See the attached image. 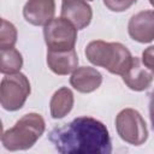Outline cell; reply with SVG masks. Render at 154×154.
<instances>
[{
    "mask_svg": "<svg viewBox=\"0 0 154 154\" xmlns=\"http://www.w3.org/2000/svg\"><path fill=\"white\" fill-rule=\"evenodd\" d=\"M55 13L54 0H28L23 7L25 20L32 25H47Z\"/></svg>",
    "mask_w": 154,
    "mask_h": 154,
    "instance_id": "9c48e42d",
    "label": "cell"
},
{
    "mask_svg": "<svg viewBox=\"0 0 154 154\" xmlns=\"http://www.w3.org/2000/svg\"><path fill=\"white\" fill-rule=\"evenodd\" d=\"M47 64L48 67L57 75L64 76L73 72L78 65V57L75 51H52L48 49L47 52Z\"/></svg>",
    "mask_w": 154,
    "mask_h": 154,
    "instance_id": "8fae6325",
    "label": "cell"
},
{
    "mask_svg": "<svg viewBox=\"0 0 154 154\" xmlns=\"http://www.w3.org/2000/svg\"><path fill=\"white\" fill-rule=\"evenodd\" d=\"M149 2H150V5L154 7V0H149Z\"/></svg>",
    "mask_w": 154,
    "mask_h": 154,
    "instance_id": "d6986e66",
    "label": "cell"
},
{
    "mask_svg": "<svg viewBox=\"0 0 154 154\" xmlns=\"http://www.w3.org/2000/svg\"><path fill=\"white\" fill-rule=\"evenodd\" d=\"M43 36L48 49L67 51L75 48L77 40V29L67 19L53 18L43 29Z\"/></svg>",
    "mask_w": 154,
    "mask_h": 154,
    "instance_id": "8992f818",
    "label": "cell"
},
{
    "mask_svg": "<svg viewBox=\"0 0 154 154\" xmlns=\"http://www.w3.org/2000/svg\"><path fill=\"white\" fill-rule=\"evenodd\" d=\"M142 63L146 67L154 72V46L146 48L142 53Z\"/></svg>",
    "mask_w": 154,
    "mask_h": 154,
    "instance_id": "e0dca14e",
    "label": "cell"
},
{
    "mask_svg": "<svg viewBox=\"0 0 154 154\" xmlns=\"http://www.w3.org/2000/svg\"><path fill=\"white\" fill-rule=\"evenodd\" d=\"M119 137L134 146L143 144L148 138V130L142 116L134 108L122 109L116 118Z\"/></svg>",
    "mask_w": 154,
    "mask_h": 154,
    "instance_id": "5b68a950",
    "label": "cell"
},
{
    "mask_svg": "<svg viewBox=\"0 0 154 154\" xmlns=\"http://www.w3.org/2000/svg\"><path fill=\"white\" fill-rule=\"evenodd\" d=\"M124 83L135 91H142L147 89L154 78V72L150 71L148 67L142 66L138 58H132L131 65L129 69L122 75Z\"/></svg>",
    "mask_w": 154,
    "mask_h": 154,
    "instance_id": "30bf717a",
    "label": "cell"
},
{
    "mask_svg": "<svg viewBox=\"0 0 154 154\" xmlns=\"http://www.w3.org/2000/svg\"><path fill=\"white\" fill-rule=\"evenodd\" d=\"M149 118H150L152 128H153V130H154V90L152 91L150 100H149Z\"/></svg>",
    "mask_w": 154,
    "mask_h": 154,
    "instance_id": "ac0fdd59",
    "label": "cell"
},
{
    "mask_svg": "<svg viewBox=\"0 0 154 154\" xmlns=\"http://www.w3.org/2000/svg\"><path fill=\"white\" fill-rule=\"evenodd\" d=\"M101 73L89 66L77 67L70 77V84L79 93H91L101 85Z\"/></svg>",
    "mask_w": 154,
    "mask_h": 154,
    "instance_id": "7c38bea8",
    "label": "cell"
},
{
    "mask_svg": "<svg viewBox=\"0 0 154 154\" xmlns=\"http://www.w3.org/2000/svg\"><path fill=\"white\" fill-rule=\"evenodd\" d=\"M88 1L93 0H63L61 17L71 22L77 30L84 29L91 22L93 11Z\"/></svg>",
    "mask_w": 154,
    "mask_h": 154,
    "instance_id": "ba28073f",
    "label": "cell"
},
{
    "mask_svg": "<svg viewBox=\"0 0 154 154\" xmlns=\"http://www.w3.org/2000/svg\"><path fill=\"white\" fill-rule=\"evenodd\" d=\"M137 0H103L105 6L113 12H123L131 7Z\"/></svg>",
    "mask_w": 154,
    "mask_h": 154,
    "instance_id": "2e32d148",
    "label": "cell"
},
{
    "mask_svg": "<svg viewBox=\"0 0 154 154\" xmlns=\"http://www.w3.org/2000/svg\"><path fill=\"white\" fill-rule=\"evenodd\" d=\"M23 66L22 54L16 48L1 49L0 53V71L4 75H12L19 72Z\"/></svg>",
    "mask_w": 154,
    "mask_h": 154,
    "instance_id": "5bb4252c",
    "label": "cell"
},
{
    "mask_svg": "<svg viewBox=\"0 0 154 154\" xmlns=\"http://www.w3.org/2000/svg\"><path fill=\"white\" fill-rule=\"evenodd\" d=\"M46 128L43 118L38 113H28L23 116L13 128L4 131L1 142L11 152L31 148L41 137Z\"/></svg>",
    "mask_w": 154,
    "mask_h": 154,
    "instance_id": "3957f363",
    "label": "cell"
},
{
    "mask_svg": "<svg viewBox=\"0 0 154 154\" xmlns=\"http://www.w3.org/2000/svg\"><path fill=\"white\" fill-rule=\"evenodd\" d=\"M30 94V83L25 75L17 72L6 75L0 84V102L6 111H17L23 107Z\"/></svg>",
    "mask_w": 154,
    "mask_h": 154,
    "instance_id": "277c9868",
    "label": "cell"
},
{
    "mask_svg": "<svg viewBox=\"0 0 154 154\" xmlns=\"http://www.w3.org/2000/svg\"><path fill=\"white\" fill-rule=\"evenodd\" d=\"M72 106H73L72 91L66 87L58 89L53 94L51 102H49L52 118H54V119L64 118L66 114L70 113V111L72 109Z\"/></svg>",
    "mask_w": 154,
    "mask_h": 154,
    "instance_id": "4fadbf2b",
    "label": "cell"
},
{
    "mask_svg": "<svg viewBox=\"0 0 154 154\" xmlns=\"http://www.w3.org/2000/svg\"><path fill=\"white\" fill-rule=\"evenodd\" d=\"M88 60L106 69L113 75H123L132 61L130 51L119 42H105L101 40L91 41L85 47Z\"/></svg>",
    "mask_w": 154,
    "mask_h": 154,
    "instance_id": "7a4b0ae2",
    "label": "cell"
},
{
    "mask_svg": "<svg viewBox=\"0 0 154 154\" xmlns=\"http://www.w3.org/2000/svg\"><path fill=\"white\" fill-rule=\"evenodd\" d=\"M128 31L137 42H152L154 40V11L146 10L134 14L129 20Z\"/></svg>",
    "mask_w": 154,
    "mask_h": 154,
    "instance_id": "52a82bcc",
    "label": "cell"
},
{
    "mask_svg": "<svg viewBox=\"0 0 154 154\" xmlns=\"http://www.w3.org/2000/svg\"><path fill=\"white\" fill-rule=\"evenodd\" d=\"M17 41V30L16 26L7 22L6 19H1V29H0V48L8 49L13 48Z\"/></svg>",
    "mask_w": 154,
    "mask_h": 154,
    "instance_id": "9a60e30c",
    "label": "cell"
},
{
    "mask_svg": "<svg viewBox=\"0 0 154 154\" xmlns=\"http://www.w3.org/2000/svg\"><path fill=\"white\" fill-rule=\"evenodd\" d=\"M48 140L63 154H109L112 142L103 123L91 117H78L55 126Z\"/></svg>",
    "mask_w": 154,
    "mask_h": 154,
    "instance_id": "6da1fadb",
    "label": "cell"
}]
</instances>
